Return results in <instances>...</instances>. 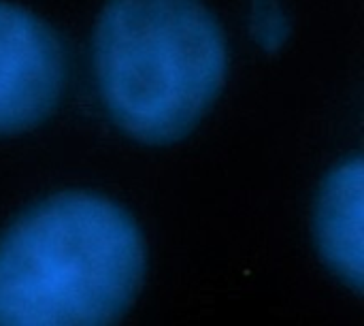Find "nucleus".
<instances>
[{"label": "nucleus", "instance_id": "nucleus-1", "mask_svg": "<svg viewBox=\"0 0 364 326\" xmlns=\"http://www.w3.org/2000/svg\"><path fill=\"white\" fill-rule=\"evenodd\" d=\"M145 269L143 233L115 201L47 196L0 235V326H115Z\"/></svg>", "mask_w": 364, "mask_h": 326}, {"label": "nucleus", "instance_id": "nucleus-4", "mask_svg": "<svg viewBox=\"0 0 364 326\" xmlns=\"http://www.w3.org/2000/svg\"><path fill=\"white\" fill-rule=\"evenodd\" d=\"M364 164L346 158L324 177L314 211L318 250L326 267L346 284L363 286Z\"/></svg>", "mask_w": 364, "mask_h": 326}, {"label": "nucleus", "instance_id": "nucleus-3", "mask_svg": "<svg viewBox=\"0 0 364 326\" xmlns=\"http://www.w3.org/2000/svg\"><path fill=\"white\" fill-rule=\"evenodd\" d=\"M66 88L58 32L30 9L0 0V137L45 122Z\"/></svg>", "mask_w": 364, "mask_h": 326}, {"label": "nucleus", "instance_id": "nucleus-5", "mask_svg": "<svg viewBox=\"0 0 364 326\" xmlns=\"http://www.w3.org/2000/svg\"><path fill=\"white\" fill-rule=\"evenodd\" d=\"M252 32L262 49H279L288 34L290 23L282 0H252Z\"/></svg>", "mask_w": 364, "mask_h": 326}, {"label": "nucleus", "instance_id": "nucleus-2", "mask_svg": "<svg viewBox=\"0 0 364 326\" xmlns=\"http://www.w3.org/2000/svg\"><path fill=\"white\" fill-rule=\"evenodd\" d=\"M226 32L203 0H107L92 32V70L109 120L147 145L186 139L220 98Z\"/></svg>", "mask_w": 364, "mask_h": 326}]
</instances>
